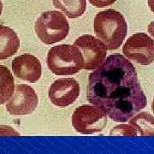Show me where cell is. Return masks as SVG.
Here are the masks:
<instances>
[{
    "instance_id": "1",
    "label": "cell",
    "mask_w": 154,
    "mask_h": 154,
    "mask_svg": "<svg viewBox=\"0 0 154 154\" xmlns=\"http://www.w3.org/2000/svg\"><path fill=\"white\" fill-rule=\"evenodd\" d=\"M87 99L118 122L128 121L147 104L135 68L120 54L109 56L90 74Z\"/></svg>"
},
{
    "instance_id": "2",
    "label": "cell",
    "mask_w": 154,
    "mask_h": 154,
    "mask_svg": "<svg viewBox=\"0 0 154 154\" xmlns=\"http://www.w3.org/2000/svg\"><path fill=\"white\" fill-rule=\"evenodd\" d=\"M128 33V24L121 12L109 9L98 13L94 18V33L107 50L121 46Z\"/></svg>"
},
{
    "instance_id": "3",
    "label": "cell",
    "mask_w": 154,
    "mask_h": 154,
    "mask_svg": "<svg viewBox=\"0 0 154 154\" xmlns=\"http://www.w3.org/2000/svg\"><path fill=\"white\" fill-rule=\"evenodd\" d=\"M46 63L57 75H72L83 69V57L75 45H58L51 47L47 53Z\"/></svg>"
},
{
    "instance_id": "4",
    "label": "cell",
    "mask_w": 154,
    "mask_h": 154,
    "mask_svg": "<svg viewBox=\"0 0 154 154\" xmlns=\"http://www.w3.org/2000/svg\"><path fill=\"white\" fill-rule=\"evenodd\" d=\"M34 29L41 42L53 45L65 39L69 32V24L63 13L48 11L38 17Z\"/></svg>"
},
{
    "instance_id": "5",
    "label": "cell",
    "mask_w": 154,
    "mask_h": 154,
    "mask_svg": "<svg viewBox=\"0 0 154 154\" xmlns=\"http://www.w3.org/2000/svg\"><path fill=\"white\" fill-rule=\"evenodd\" d=\"M72 124L76 132L82 134H93L105 128L107 124V115L98 106L81 105L72 115Z\"/></svg>"
},
{
    "instance_id": "6",
    "label": "cell",
    "mask_w": 154,
    "mask_h": 154,
    "mask_svg": "<svg viewBox=\"0 0 154 154\" xmlns=\"http://www.w3.org/2000/svg\"><path fill=\"white\" fill-rule=\"evenodd\" d=\"M122 52L128 59L139 64L149 65L154 61L153 39L146 33H134L127 39Z\"/></svg>"
},
{
    "instance_id": "7",
    "label": "cell",
    "mask_w": 154,
    "mask_h": 154,
    "mask_svg": "<svg viewBox=\"0 0 154 154\" xmlns=\"http://www.w3.org/2000/svg\"><path fill=\"white\" fill-rule=\"evenodd\" d=\"M74 45L78 47L82 54L84 69H96L106 59L107 48L105 45L93 35L86 34L77 38L74 42Z\"/></svg>"
},
{
    "instance_id": "8",
    "label": "cell",
    "mask_w": 154,
    "mask_h": 154,
    "mask_svg": "<svg viewBox=\"0 0 154 154\" xmlns=\"http://www.w3.org/2000/svg\"><path fill=\"white\" fill-rule=\"evenodd\" d=\"M38 104V95L33 88L19 84L16 87V92L7 101L6 110L12 116L29 115L34 111Z\"/></svg>"
},
{
    "instance_id": "9",
    "label": "cell",
    "mask_w": 154,
    "mask_h": 154,
    "mask_svg": "<svg viewBox=\"0 0 154 154\" xmlns=\"http://www.w3.org/2000/svg\"><path fill=\"white\" fill-rule=\"evenodd\" d=\"M80 95V85L74 78H62L54 81L49 88L51 102L58 107L72 105Z\"/></svg>"
},
{
    "instance_id": "10",
    "label": "cell",
    "mask_w": 154,
    "mask_h": 154,
    "mask_svg": "<svg viewBox=\"0 0 154 154\" xmlns=\"http://www.w3.org/2000/svg\"><path fill=\"white\" fill-rule=\"evenodd\" d=\"M12 71L19 79L29 83H36L41 77L42 68L36 57L22 54L12 61Z\"/></svg>"
},
{
    "instance_id": "11",
    "label": "cell",
    "mask_w": 154,
    "mask_h": 154,
    "mask_svg": "<svg viewBox=\"0 0 154 154\" xmlns=\"http://www.w3.org/2000/svg\"><path fill=\"white\" fill-rule=\"evenodd\" d=\"M20 47L17 33L7 26L0 25V60L15 55Z\"/></svg>"
},
{
    "instance_id": "12",
    "label": "cell",
    "mask_w": 154,
    "mask_h": 154,
    "mask_svg": "<svg viewBox=\"0 0 154 154\" xmlns=\"http://www.w3.org/2000/svg\"><path fill=\"white\" fill-rule=\"evenodd\" d=\"M52 3L56 9L71 19L82 17L87 9L86 0H52Z\"/></svg>"
},
{
    "instance_id": "13",
    "label": "cell",
    "mask_w": 154,
    "mask_h": 154,
    "mask_svg": "<svg viewBox=\"0 0 154 154\" xmlns=\"http://www.w3.org/2000/svg\"><path fill=\"white\" fill-rule=\"evenodd\" d=\"M15 89V80L11 70L4 65H0V105L11 99Z\"/></svg>"
},
{
    "instance_id": "14",
    "label": "cell",
    "mask_w": 154,
    "mask_h": 154,
    "mask_svg": "<svg viewBox=\"0 0 154 154\" xmlns=\"http://www.w3.org/2000/svg\"><path fill=\"white\" fill-rule=\"evenodd\" d=\"M129 125L140 135H153L154 118L147 112H141L134 116H133L129 121Z\"/></svg>"
},
{
    "instance_id": "15",
    "label": "cell",
    "mask_w": 154,
    "mask_h": 154,
    "mask_svg": "<svg viewBox=\"0 0 154 154\" xmlns=\"http://www.w3.org/2000/svg\"><path fill=\"white\" fill-rule=\"evenodd\" d=\"M110 134L113 135H128V136H136L138 134L136 130L129 124H120L116 126L111 129Z\"/></svg>"
},
{
    "instance_id": "16",
    "label": "cell",
    "mask_w": 154,
    "mask_h": 154,
    "mask_svg": "<svg viewBox=\"0 0 154 154\" xmlns=\"http://www.w3.org/2000/svg\"><path fill=\"white\" fill-rule=\"evenodd\" d=\"M89 3L96 8H104L106 6L111 5L116 0H88Z\"/></svg>"
},
{
    "instance_id": "17",
    "label": "cell",
    "mask_w": 154,
    "mask_h": 154,
    "mask_svg": "<svg viewBox=\"0 0 154 154\" xmlns=\"http://www.w3.org/2000/svg\"><path fill=\"white\" fill-rule=\"evenodd\" d=\"M0 135H19V133L10 126L0 125Z\"/></svg>"
},
{
    "instance_id": "18",
    "label": "cell",
    "mask_w": 154,
    "mask_h": 154,
    "mask_svg": "<svg viewBox=\"0 0 154 154\" xmlns=\"http://www.w3.org/2000/svg\"><path fill=\"white\" fill-rule=\"evenodd\" d=\"M2 12H3V3L0 0V16L2 15Z\"/></svg>"
}]
</instances>
